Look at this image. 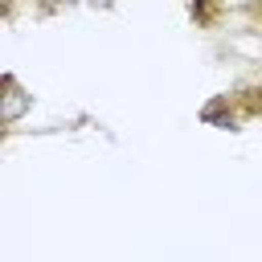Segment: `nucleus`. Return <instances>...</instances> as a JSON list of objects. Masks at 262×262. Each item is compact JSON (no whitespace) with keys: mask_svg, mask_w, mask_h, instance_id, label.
Returning <instances> with one entry per match:
<instances>
[{"mask_svg":"<svg viewBox=\"0 0 262 262\" xmlns=\"http://www.w3.org/2000/svg\"><path fill=\"white\" fill-rule=\"evenodd\" d=\"M4 115H8V123H20L25 115H29V106H33V94L12 78V74H4Z\"/></svg>","mask_w":262,"mask_h":262,"instance_id":"1","label":"nucleus"},{"mask_svg":"<svg viewBox=\"0 0 262 262\" xmlns=\"http://www.w3.org/2000/svg\"><path fill=\"white\" fill-rule=\"evenodd\" d=\"M0 94H4V78H0ZM8 115H4V98H0V143H4V135H8Z\"/></svg>","mask_w":262,"mask_h":262,"instance_id":"2","label":"nucleus"},{"mask_svg":"<svg viewBox=\"0 0 262 262\" xmlns=\"http://www.w3.org/2000/svg\"><path fill=\"white\" fill-rule=\"evenodd\" d=\"M12 8H16V0H0V20H8V16H12Z\"/></svg>","mask_w":262,"mask_h":262,"instance_id":"3","label":"nucleus"}]
</instances>
